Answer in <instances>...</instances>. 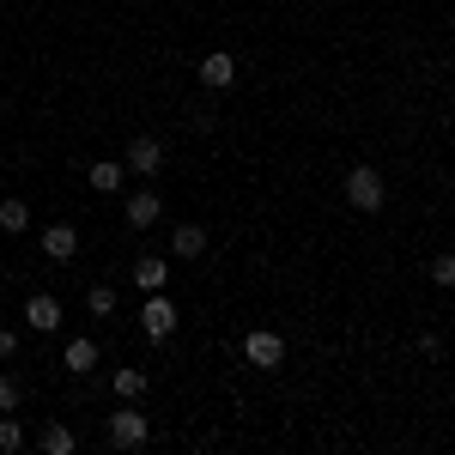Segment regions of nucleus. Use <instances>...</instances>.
<instances>
[{"label":"nucleus","mask_w":455,"mask_h":455,"mask_svg":"<svg viewBox=\"0 0 455 455\" xmlns=\"http://www.w3.org/2000/svg\"><path fill=\"white\" fill-rule=\"evenodd\" d=\"M109 443H116V450H140L146 443V413H134V407L109 413Z\"/></svg>","instance_id":"20e7f679"},{"label":"nucleus","mask_w":455,"mask_h":455,"mask_svg":"<svg viewBox=\"0 0 455 455\" xmlns=\"http://www.w3.org/2000/svg\"><path fill=\"white\" fill-rule=\"evenodd\" d=\"M25 322H31L36 334H55V328H61V304H55L49 291H36L31 304H25Z\"/></svg>","instance_id":"0eeeda50"},{"label":"nucleus","mask_w":455,"mask_h":455,"mask_svg":"<svg viewBox=\"0 0 455 455\" xmlns=\"http://www.w3.org/2000/svg\"><path fill=\"white\" fill-rule=\"evenodd\" d=\"M134 285H140V291H164V261L140 255V261H134Z\"/></svg>","instance_id":"ddd939ff"},{"label":"nucleus","mask_w":455,"mask_h":455,"mask_svg":"<svg viewBox=\"0 0 455 455\" xmlns=\"http://www.w3.org/2000/svg\"><path fill=\"white\" fill-rule=\"evenodd\" d=\"M347 201L358 212H377L388 201V188H383V171H377V164H358V171L347 176Z\"/></svg>","instance_id":"f257e3e1"},{"label":"nucleus","mask_w":455,"mask_h":455,"mask_svg":"<svg viewBox=\"0 0 455 455\" xmlns=\"http://www.w3.org/2000/svg\"><path fill=\"white\" fill-rule=\"evenodd\" d=\"M122 164H128L134 176H158V171H164V146L152 140V134H140V140L128 146V158H122Z\"/></svg>","instance_id":"39448f33"},{"label":"nucleus","mask_w":455,"mask_h":455,"mask_svg":"<svg viewBox=\"0 0 455 455\" xmlns=\"http://www.w3.org/2000/svg\"><path fill=\"white\" fill-rule=\"evenodd\" d=\"M122 176H128V164H92L85 182H92L98 195H116V188H122Z\"/></svg>","instance_id":"9b49d317"},{"label":"nucleus","mask_w":455,"mask_h":455,"mask_svg":"<svg viewBox=\"0 0 455 455\" xmlns=\"http://www.w3.org/2000/svg\"><path fill=\"white\" fill-rule=\"evenodd\" d=\"M85 304H92V315H109V310H116V291H109V285H92Z\"/></svg>","instance_id":"a211bd4d"},{"label":"nucleus","mask_w":455,"mask_h":455,"mask_svg":"<svg viewBox=\"0 0 455 455\" xmlns=\"http://www.w3.org/2000/svg\"><path fill=\"white\" fill-rule=\"evenodd\" d=\"M61 364H68L73 377H92V371H98V347H92V340H68V358H61Z\"/></svg>","instance_id":"9d476101"},{"label":"nucleus","mask_w":455,"mask_h":455,"mask_svg":"<svg viewBox=\"0 0 455 455\" xmlns=\"http://www.w3.org/2000/svg\"><path fill=\"white\" fill-rule=\"evenodd\" d=\"M43 450L49 455H73V431L68 425H49V431H43Z\"/></svg>","instance_id":"dca6fc26"},{"label":"nucleus","mask_w":455,"mask_h":455,"mask_svg":"<svg viewBox=\"0 0 455 455\" xmlns=\"http://www.w3.org/2000/svg\"><path fill=\"white\" fill-rule=\"evenodd\" d=\"M431 280H437V285H455V255H437V261H431Z\"/></svg>","instance_id":"6ab92c4d"},{"label":"nucleus","mask_w":455,"mask_h":455,"mask_svg":"<svg viewBox=\"0 0 455 455\" xmlns=\"http://www.w3.org/2000/svg\"><path fill=\"white\" fill-rule=\"evenodd\" d=\"M243 358L255 364V371H280V358H285V340L274 334V328H255V334H243Z\"/></svg>","instance_id":"f03ea898"},{"label":"nucleus","mask_w":455,"mask_h":455,"mask_svg":"<svg viewBox=\"0 0 455 455\" xmlns=\"http://www.w3.org/2000/svg\"><path fill=\"white\" fill-rule=\"evenodd\" d=\"M12 352H19V334H12V328H0V358H12Z\"/></svg>","instance_id":"412c9836"},{"label":"nucleus","mask_w":455,"mask_h":455,"mask_svg":"<svg viewBox=\"0 0 455 455\" xmlns=\"http://www.w3.org/2000/svg\"><path fill=\"white\" fill-rule=\"evenodd\" d=\"M31 225V207L25 201H0V231H25Z\"/></svg>","instance_id":"2eb2a0df"},{"label":"nucleus","mask_w":455,"mask_h":455,"mask_svg":"<svg viewBox=\"0 0 455 455\" xmlns=\"http://www.w3.org/2000/svg\"><path fill=\"white\" fill-rule=\"evenodd\" d=\"M140 322H146V340H171V334H176V304L164 298V291H146Z\"/></svg>","instance_id":"7ed1b4c3"},{"label":"nucleus","mask_w":455,"mask_h":455,"mask_svg":"<svg viewBox=\"0 0 455 455\" xmlns=\"http://www.w3.org/2000/svg\"><path fill=\"white\" fill-rule=\"evenodd\" d=\"M122 212H128V225H134V231H146V225H158V212H164V207H158V195H152V188H140Z\"/></svg>","instance_id":"1a4fd4ad"},{"label":"nucleus","mask_w":455,"mask_h":455,"mask_svg":"<svg viewBox=\"0 0 455 455\" xmlns=\"http://www.w3.org/2000/svg\"><path fill=\"white\" fill-rule=\"evenodd\" d=\"M171 249H176V255H201V249H207V231H201V225H176Z\"/></svg>","instance_id":"f8f14e48"},{"label":"nucleus","mask_w":455,"mask_h":455,"mask_svg":"<svg viewBox=\"0 0 455 455\" xmlns=\"http://www.w3.org/2000/svg\"><path fill=\"white\" fill-rule=\"evenodd\" d=\"M12 407H19V383H12V377H0V413H12Z\"/></svg>","instance_id":"aec40b11"},{"label":"nucleus","mask_w":455,"mask_h":455,"mask_svg":"<svg viewBox=\"0 0 455 455\" xmlns=\"http://www.w3.org/2000/svg\"><path fill=\"white\" fill-rule=\"evenodd\" d=\"M19 443H25V431H19V419H6V413H0V455H12Z\"/></svg>","instance_id":"f3484780"},{"label":"nucleus","mask_w":455,"mask_h":455,"mask_svg":"<svg viewBox=\"0 0 455 455\" xmlns=\"http://www.w3.org/2000/svg\"><path fill=\"white\" fill-rule=\"evenodd\" d=\"M109 388H116L122 401H140V395H146V371H134V364H128V371H116V383H109Z\"/></svg>","instance_id":"4468645a"},{"label":"nucleus","mask_w":455,"mask_h":455,"mask_svg":"<svg viewBox=\"0 0 455 455\" xmlns=\"http://www.w3.org/2000/svg\"><path fill=\"white\" fill-rule=\"evenodd\" d=\"M237 79V55H225V49H212L207 61H201V85H212V92H225Z\"/></svg>","instance_id":"423d86ee"},{"label":"nucleus","mask_w":455,"mask_h":455,"mask_svg":"<svg viewBox=\"0 0 455 455\" xmlns=\"http://www.w3.org/2000/svg\"><path fill=\"white\" fill-rule=\"evenodd\" d=\"M73 249H79V231H73V225H49V231H43V255H49V261H68Z\"/></svg>","instance_id":"6e6552de"}]
</instances>
